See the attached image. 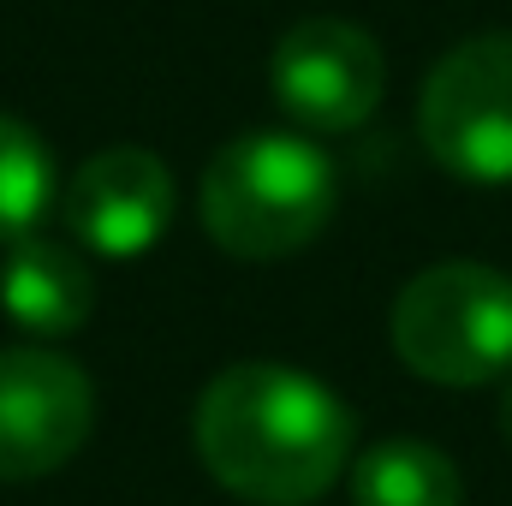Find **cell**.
<instances>
[{
	"mask_svg": "<svg viewBox=\"0 0 512 506\" xmlns=\"http://www.w3.org/2000/svg\"><path fill=\"white\" fill-rule=\"evenodd\" d=\"M429 155L471 179L512 185V36H471L435 60L417 96Z\"/></svg>",
	"mask_w": 512,
	"mask_h": 506,
	"instance_id": "obj_4",
	"label": "cell"
},
{
	"mask_svg": "<svg viewBox=\"0 0 512 506\" xmlns=\"http://www.w3.org/2000/svg\"><path fill=\"white\" fill-rule=\"evenodd\" d=\"M96 429L90 376L42 346L0 352V483H36L78 459Z\"/></svg>",
	"mask_w": 512,
	"mask_h": 506,
	"instance_id": "obj_5",
	"label": "cell"
},
{
	"mask_svg": "<svg viewBox=\"0 0 512 506\" xmlns=\"http://www.w3.org/2000/svg\"><path fill=\"white\" fill-rule=\"evenodd\" d=\"M459 471L429 441H382L352 465V506H459Z\"/></svg>",
	"mask_w": 512,
	"mask_h": 506,
	"instance_id": "obj_9",
	"label": "cell"
},
{
	"mask_svg": "<svg viewBox=\"0 0 512 506\" xmlns=\"http://www.w3.org/2000/svg\"><path fill=\"white\" fill-rule=\"evenodd\" d=\"M197 453L221 489L251 506H310L352 459V411L292 364H233L197 399Z\"/></svg>",
	"mask_w": 512,
	"mask_h": 506,
	"instance_id": "obj_1",
	"label": "cell"
},
{
	"mask_svg": "<svg viewBox=\"0 0 512 506\" xmlns=\"http://www.w3.org/2000/svg\"><path fill=\"white\" fill-rule=\"evenodd\" d=\"M0 310L24 328V334H78L96 310V280H90V262L72 251V245H54V239H18L6 268H0Z\"/></svg>",
	"mask_w": 512,
	"mask_h": 506,
	"instance_id": "obj_8",
	"label": "cell"
},
{
	"mask_svg": "<svg viewBox=\"0 0 512 506\" xmlns=\"http://www.w3.org/2000/svg\"><path fill=\"white\" fill-rule=\"evenodd\" d=\"M393 352L411 376L483 387L512 376V280L489 262H435L393 298Z\"/></svg>",
	"mask_w": 512,
	"mask_h": 506,
	"instance_id": "obj_3",
	"label": "cell"
},
{
	"mask_svg": "<svg viewBox=\"0 0 512 506\" xmlns=\"http://www.w3.org/2000/svg\"><path fill=\"white\" fill-rule=\"evenodd\" d=\"M203 227L227 256L274 262L304 251L334 215V161L292 131H251L203 167Z\"/></svg>",
	"mask_w": 512,
	"mask_h": 506,
	"instance_id": "obj_2",
	"label": "cell"
},
{
	"mask_svg": "<svg viewBox=\"0 0 512 506\" xmlns=\"http://www.w3.org/2000/svg\"><path fill=\"white\" fill-rule=\"evenodd\" d=\"M54 203V155L36 131L0 114V245H18L36 233V221Z\"/></svg>",
	"mask_w": 512,
	"mask_h": 506,
	"instance_id": "obj_10",
	"label": "cell"
},
{
	"mask_svg": "<svg viewBox=\"0 0 512 506\" xmlns=\"http://www.w3.org/2000/svg\"><path fill=\"white\" fill-rule=\"evenodd\" d=\"M501 441L512 447V376H507V393H501Z\"/></svg>",
	"mask_w": 512,
	"mask_h": 506,
	"instance_id": "obj_11",
	"label": "cell"
},
{
	"mask_svg": "<svg viewBox=\"0 0 512 506\" xmlns=\"http://www.w3.org/2000/svg\"><path fill=\"white\" fill-rule=\"evenodd\" d=\"M173 173L161 155L120 143L90 155L66 185V221L72 233L102 256H143L173 221Z\"/></svg>",
	"mask_w": 512,
	"mask_h": 506,
	"instance_id": "obj_7",
	"label": "cell"
},
{
	"mask_svg": "<svg viewBox=\"0 0 512 506\" xmlns=\"http://www.w3.org/2000/svg\"><path fill=\"white\" fill-rule=\"evenodd\" d=\"M274 102L310 131H352L376 114L387 60L376 36L352 18H304L274 42L268 60Z\"/></svg>",
	"mask_w": 512,
	"mask_h": 506,
	"instance_id": "obj_6",
	"label": "cell"
}]
</instances>
